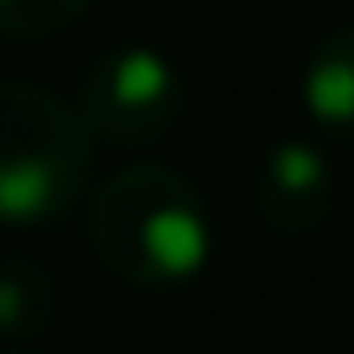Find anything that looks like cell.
<instances>
[{"label": "cell", "mask_w": 354, "mask_h": 354, "mask_svg": "<svg viewBox=\"0 0 354 354\" xmlns=\"http://www.w3.org/2000/svg\"><path fill=\"white\" fill-rule=\"evenodd\" d=\"M88 245L125 287H183L209 266L214 250L209 203L177 167L136 162L94 188Z\"/></svg>", "instance_id": "obj_1"}, {"label": "cell", "mask_w": 354, "mask_h": 354, "mask_svg": "<svg viewBox=\"0 0 354 354\" xmlns=\"http://www.w3.org/2000/svg\"><path fill=\"white\" fill-rule=\"evenodd\" d=\"M94 183V141L68 100L0 78V224L42 230L78 209Z\"/></svg>", "instance_id": "obj_2"}, {"label": "cell", "mask_w": 354, "mask_h": 354, "mask_svg": "<svg viewBox=\"0 0 354 354\" xmlns=\"http://www.w3.org/2000/svg\"><path fill=\"white\" fill-rule=\"evenodd\" d=\"M188 104V78L156 47H110L78 78V120H84L94 146H115V151H136L151 146L183 120Z\"/></svg>", "instance_id": "obj_3"}, {"label": "cell", "mask_w": 354, "mask_h": 354, "mask_svg": "<svg viewBox=\"0 0 354 354\" xmlns=\"http://www.w3.org/2000/svg\"><path fill=\"white\" fill-rule=\"evenodd\" d=\"M255 214L271 234H313L333 214L328 151L302 136L277 141L255 167Z\"/></svg>", "instance_id": "obj_4"}, {"label": "cell", "mask_w": 354, "mask_h": 354, "mask_svg": "<svg viewBox=\"0 0 354 354\" xmlns=\"http://www.w3.org/2000/svg\"><path fill=\"white\" fill-rule=\"evenodd\" d=\"M302 110L328 141L354 146V21L318 37L302 63Z\"/></svg>", "instance_id": "obj_5"}, {"label": "cell", "mask_w": 354, "mask_h": 354, "mask_svg": "<svg viewBox=\"0 0 354 354\" xmlns=\"http://www.w3.org/2000/svg\"><path fill=\"white\" fill-rule=\"evenodd\" d=\"M57 318V287L32 261H0V339H42Z\"/></svg>", "instance_id": "obj_6"}, {"label": "cell", "mask_w": 354, "mask_h": 354, "mask_svg": "<svg viewBox=\"0 0 354 354\" xmlns=\"http://www.w3.org/2000/svg\"><path fill=\"white\" fill-rule=\"evenodd\" d=\"M88 11V0H0V37L6 42H42L57 37Z\"/></svg>", "instance_id": "obj_7"}]
</instances>
